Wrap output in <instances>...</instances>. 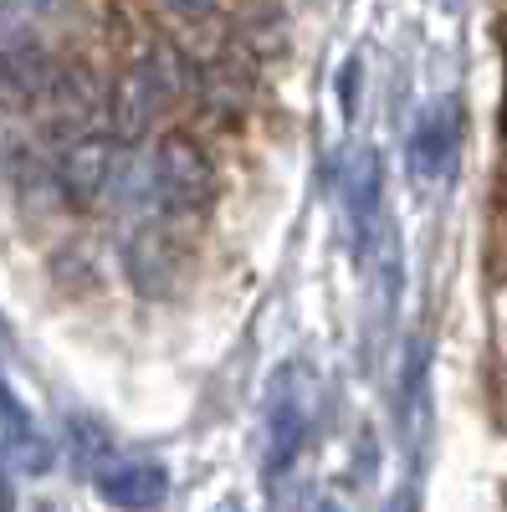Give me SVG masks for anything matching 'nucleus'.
I'll list each match as a JSON object with an SVG mask.
<instances>
[{
    "instance_id": "obj_1",
    "label": "nucleus",
    "mask_w": 507,
    "mask_h": 512,
    "mask_svg": "<svg viewBox=\"0 0 507 512\" xmlns=\"http://www.w3.org/2000/svg\"><path fill=\"white\" fill-rule=\"evenodd\" d=\"M313 415H318L313 369L303 359L277 364L267 379V395H262V472L272 487L303 461L313 441Z\"/></svg>"
},
{
    "instance_id": "obj_2",
    "label": "nucleus",
    "mask_w": 507,
    "mask_h": 512,
    "mask_svg": "<svg viewBox=\"0 0 507 512\" xmlns=\"http://www.w3.org/2000/svg\"><path fill=\"white\" fill-rule=\"evenodd\" d=\"M190 88V67L175 47H154L144 62H134L129 72L118 77V88L108 98V128L129 144L175 108V98Z\"/></svg>"
},
{
    "instance_id": "obj_3",
    "label": "nucleus",
    "mask_w": 507,
    "mask_h": 512,
    "mask_svg": "<svg viewBox=\"0 0 507 512\" xmlns=\"http://www.w3.org/2000/svg\"><path fill=\"white\" fill-rule=\"evenodd\" d=\"M149 195L164 221H200L216 205V164L190 134H164L149 154Z\"/></svg>"
},
{
    "instance_id": "obj_4",
    "label": "nucleus",
    "mask_w": 507,
    "mask_h": 512,
    "mask_svg": "<svg viewBox=\"0 0 507 512\" xmlns=\"http://www.w3.org/2000/svg\"><path fill=\"white\" fill-rule=\"evenodd\" d=\"M57 185L77 210H103L113 205V195L123 190V139L113 134H82L72 144H62V164H57Z\"/></svg>"
},
{
    "instance_id": "obj_5",
    "label": "nucleus",
    "mask_w": 507,
    "mask_h": 512,
    "mask_svg": "<svg viewBox=\"0 0 507 512\" xmlns=\"http://www.w3.org/2000/svg\"><path fill=\"white\" fill-rule=\"evenodd\" d=\"M344 221H349V246H354V262L364 267L369 256L379 251V236H385V159L374 149H354V159L344 164Z\"/></svg>"
},
{
    "instance_id": "obj_6",
    "label": "nucleus",
    "mask_w": 507,
    "mask_h": 512,
    "mask_svg": "<svg viewBox=\"0 0 507 512\" xmlns=\"http://www.w3.org/2000/svg\"><path fill=\"white\" fill-rule=\"evenodd\" d=\"M456 149H461V103L456 98H436L415 113L410 144H405V164L420 190L446 185L456 169Z\"/></svg>"
},
{
    "instance_id": "obj_7",
    "label": "nucleus",
    "mask_w": 507,
    "mask_h": 512,
    "mask_svg": "<svg viewBox=\"0 0 507 512\" xmlns=\"http://www.w3.org/2000/svg\"><path fill=\"white\" fill-rule=\"evenodd\" d=\"M88 472H93V487H98L113 507H123V512H149V507H159V502H164V492H169L164 466L139 461V456L103 451V456L88 466Z\"/></svg>"
},
{
    "instance_id": "obj_8",
    "label": "nucleus",
    "mask_w": 507,
    "mask_h": 512,
    "mask_svg": "<svg viewBox=\"0 0 507 512\" xmlns=\"http://www.w3.org/2000/svg\"><path fill=\"white\" fill-rule=\"evenodd\" d=\"M123 262H129V277L144 297H164L180 277V241L169 236L164 221H144L123 246Z\"/></svg>"
},
{
    "instance_id": "obj_9",
    "label": "nucleus",
    "mask_w": 507,
    "mask_h": 512,
    "mask_svg": "<svg viewBox=\"0 0 507 512\" xmlns=\"http://www.w3.org/2000/svg\"><path fill=\"white\" fill-rule=\"evenodd\" d=\"M333 98H338V113H344V123L359 118V98H364V57H359V52H349L344 67H338V77H333Z\"/></svg>"
},
{
    "instance_id": "obj_10",
    "label": "nucleus",
    "mask_w": 507,
    "mask_h": 512,
    "mask_svg": "<svg viewBox=\"0 0 507 512\" xmlns=\"http://www.w3.org/2000/svg\"><path fill=\"white\" fill-rule=\"evenodd\" d=\"M169 6L185 21H216V0H169Z\"/></svg>"
},
{
    "instance_id": "obj_11",
    "label": "nucleus",
    "mask_w": 507,
    "mask_h": 512,
    "mask_svg": "<svg viewBox=\"0 0 507 512\" xmlns=\"http://www.w3.org/2000/svg\"><path fill=\"white\" fill-rule=\"evenodd\" d=\"M390 512H415V502H410V492H400V497L390 502Z\"/></svg>"
},
{
    "instance_id": "obj_12",
    "label": "nucleus",
    "mask_w": 507,
    "mask_h": 512,
    "mask_svg": "<svg viewBox=\"0 0 507 512\" xmlns=\"http://www.w3.org/2000/svg\"><path fill=\"white\" fill-rule=\"evenodd\" d=\"M210 512H246V507H241V502H236V497H226V502H221V507H210Z\"/></svg>"
},
{
    "instance_id": "obj_13",
    "label": "nucleus",
    "mask_w": 507,
    "mask_h": 512,
    "mask_svg": "<svg viewBox=\"0 0 507 512\" xmlns=\"http://www.w3.org/2000/svg\"><path fill=\"white\" fill-rule=\"evenodd\" d=\"M11 164V144H6V134H0V169Z\"/></svg>"
},
{
    "instance_id": "obj_14",
    "label": "nucleus",
    "mask_w": 507,
    "mask_h": 512,
    "mask_svg": "<svg viewBox=\"0 0 507 512\" xmlns=\"http://www.w3.org/2000/svg\"><path fill=\"white\" fill-rule=\"evenodd\" d=\"M502 128H507V103H502Z\"/></svg>"
}]
</instances>
